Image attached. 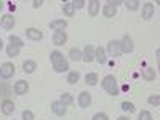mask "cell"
<instances>
[{
    "mask_svg": "<svg viewBox=\"0 0 160 120\" xmlns=\"http://www.w3.org/2000/svg\"><path fill=\"white\" fill-rule=\"evenodd\" d=\"M106 53H109L111 58H117L122 55V50H120V42L118 40H111V42L108 43V50H106Z\"/></svg>",
    "mask_w": 160,
    "mask_h": 120,
    "instance_id": "cell-3",
    "label": "cell"
},
{
    "mask_svg": "<svg viewBox=\"0 0 160 120\" xmlns=\"http://www.w3.org/2000/svg\"><path fill=\"white\" fill-rule=\"evenodd\" d=\"M2 8H3V2L0 0V11H2Z\"/></svg>",
    "mask_w": 160,
    "mask_h": 120,
    "instance_id": "cell-39",
    "label": "cell"
},
{
    "mask_svg": "<svg viewBox=\"0 0 160 120\" xmlns=\"http://www.w3.org/2000/svg\"><path fill=\"white\" fill-rule=\"evenodd\" d=\"M120 108H122L123 112H135V104L130 102V101H123L120 104Z\"/></svg>",
    "mask_w": 160,
    "mask_h": 120,
    "instance_id": "cell-28",
    "label": "cell"
},
{
    "mask_svg": "<svg viewBox=\"0 0 160 120\" xmlns=\"http://www.w3.org/2000/svg\"><path fill=\"white\" fill-rule=\"evenodd\" d=\"M22 120H34V114L31 111H22Z\"/></svg>",
    "mask_w": 160,
    "mask_h": 120,
    "instance_id": "cell-34",
    "label": "cell"
},
{
    "mask_svg": "<svg viewBox=\"0 0 160 120\" xmlns=\"http://www.w3.org/2000/svg\"><path fill=\"white\" fill-rule=\"evenodd\" d=\"M59 101H61L62 104H66V106H71V104H74V96L71 95V93H62Z\"/></svg>",
    "mask_w": 160,
    "mask_h": 120,
    "instance_id": "cell-26",
    "label": "cell"
},
{
    "mask_svg": "<svg viewBox=\"0 0 160 120\" xmlns=\"http://www.w3.org/2000/svg\"><path fill=\"white\" fill-rule=\"evenodd\" d=\"M19 47H15V45H8L7 47V56H10V58H15V56H18L19 55Z\"/></svg>",
    "mask_w": 160,
    "mask_h": 120,
    "instance_id": "cell-25",
    "label": "cell"
},
{
    "mask_svg": "<svg viewBox=\"0 0 160 120\" xmlns=\"http://www.w3.org/2000/svg\"><path fill=\"white\" fill-rule=\"evenodd\" d=\"M50 29H53V31H64L66 28H68V21L66 19H55V21H51L50 24Z\"/></svg>",
    "mask_w": 160,
    "mask_h": 120,
    "instance_id": "cell-15",
    "label": "cell"
},
{
    "mask_svg": "<svg viewBox=\"0 0 160 120\" xmlns=\"http://www.w3.org/2000/svg\"><path fill=\"white\" fill-rule=\"evenodd\" d=\"M62 59H64V56H62L61 51L55 50V51L50 53V61H51V64H56V62H59V61H62Z\"/></svg>",
    "mask_w": 160,
    "mask_h": 120,
    "instance_id": "cell-24",
    "label": "cell"
},
{
    "mask_svg": "<svg viewBox=\"0 0 160 120\" xmlns=\"http://www.w3.org/2000/svg\"><path fill=\"white\" fill-rule=\"evenodd\" d=\"M10 43H11V45H15V47H19V48L24 47L22 40H21L18 35H10Z\"/></svg>",
    "mask_w": 160,
    "mask_h": 120,
    "instance_id": "cell-30",
    "label": "cell"
},
{
    "mask_svg": "<svg viewBox=\"0 0 160 120\" xmlns=\"http://www.w3.org/2000/svg\"><path fill=\"white\" fill-rule=\"evenodd\" d=\"M69 59L71 61H82V51H80L78 48H71L69 50Z\"/></svg>",
    "mask_w": 160,
    "mask_h": 120,
    "instance_id": "cell-23",
    "label": "cell"
},
{
    "mask_svg": "<svg viewBox=\"0 0 160 120\" xmlns=\"http://www.w3.org/2000/svg\"><path fill=\"white\" fill-rule=\"evenodd\" d=\"M139 2H138V0H127V2H125V7L130 10V11H135V10H138L139 8Z\"/></svg>",
    "mask_w": 160,
    "mask_h": 120,
    "instance_id": "cell-29",
    "label": "cell"
},
{
    "mask_svg": "<svg viewBox=\"0 0 160 120\" xmlns=\"http://www.w3.org/2000/svg\"><path fill=\"white\" fill-rule=\"evenodd\" d=\"M53 69H55L56 74L68 72V71H69V62L66 61V59H62V61H59V62H56V64H53Z\"/></svg>",
    "mask_w": 160,
    "mask_h": 120,
    "instance_id": "cell-16",
    "label": "cell"
},
{
    "mask_svg": "<svg viewBox=\"0 0 160 120\" xmlns=\"http://www.w3.org/2000/svg\"><path fill=\"white\" fill-rule=\"evenodd\" d=\"M115 13H117V7H112V5H104V8H102V15L106 16V18H114L115 16Z\"/></svg>",
    "mask_w": 160,
    "mask_h": 120,
    "instance_id": "cell-20",
    "label": "cell"
},
{
    "mask_svg": "<svg viewBox=\"0 0 160 120\" xmlns=\"http://www.w3.org/2000/svg\"><path fill=\"white\" fill-rule=\"evenodd\" d=\"M91 120H109V117H108V114H104V112H98V114L93 115Z\"/></svg>",
    "mask_w": 160,
    "mask_h": 120,
    "instance_id": "cell-33",
    "label": "cell"
},
{
    "mask_svg": "<svg viewBox=\"0 0 160 120\" xmlns=\"http://www.w3.org/2000/svg\"><path fill=\"white\" fill-rule=\"evenodd\" d=\"M78 78H80V74H78L77 71H72V72H69V75H68V83L75 85V83L78 82Z\"/></svg>",
    "mask_w": 160,
    "mask_h": 120,
    "instance_id": "cell-27",
    "label": "cell"
},
{
    "mask_svg": "<svg viewBox=\"0 0 160 120\" xmlns=\"http://www.w3.org/2000/svg\"><path fill=\"white\" fill-rule=\"evenodd\" d=\"M2 48H3V40L0 38V50H2Z\"/></svg>",
    "mask_w": 160,
    "mask_h": 120,
    "instance_id": "cell-38",
    "label": "cell"
},
{
    "mask_svg": "<svg viewBox=\"0 0 160 120\" xmlns=\"http://www.w3.org/2000/svg\"><path fill=\"white\" fill-rule=\"evenodd\" d=\"M72 5H74V8L80 10V8L85 7V2H83V0H75V2H72Z\"/></svg>",
    "mask_w": 160,
    "mask_h": 120,
    "instance_id": "cell-35",
    "label": "cell"
},
{
    "mask_svg": "<svg viewBox=\"0 0 160 120\" xmlns=\"http://www.w3.org/2000/svg\"><path fill=\"white\" fill-rule=\"evenodd\" d=\"M142 77H144V80H148V82H152V80H155V77H157V74H155V71L154 69H151V68H146V69H142Z\"/></svg>",
    "mask_w": 160,
    "mask_h": 120,
    "instance_id": "cell-21",
    "label": "cell"
},
{
    "mask_svg": "<svg viewBox=\"0 0 160 120\" xmlns=\"http://www.w3.org/2000/svg\"><path fill=\"white\" fill-rule=\"evenodd\" d=\"M62 13H64L68 18H72V16H74L75 8H74L72 2H64V3H62Z\"/></svg>",
    "mask_w": 160,
    "mask_h": 120,
    "instance_id": "cell-19",
    "label": "cell"
},
{
    "mask_svg": "<svg viewBox=\"0 0 160 120\" xmlns=\"http://www.w3.org/2000/svg\"><path fill=\"white\" fill-rule=\"evenodd\" d=\"M154 11H155V8H154V3H152V2H148V3H144V7H142V11H141V15H142V18H144L146 21H149V19L154 16Z\"/></svg>",
    "mask_w": 160,
    "mask_h": 120,
    "instance_id": "cell-10",
    "label": "cell"
},
{
    "mask_svg": "<svg viewBox=\"0 0 160 120\" xmlns=\"http://www.w3.org/2000/svg\"><path fill=\"white\" fill-rule=\"evenodd\" d=\"M28 91H29V83L26 82V80H19V82L15 83V93H16V95L22 96V95H26Z\"/></svg>",
    "mask_w": 160,
    "mask_h": 120,
    "instance_id": "cell-12",
    "label": "cell"
},
{
    "mask_svg": "<svg viewBox=\"0 0 160 120\" xmlns=\"http://www.w3.org/2000/svg\"><path fill=\"white\" fill-rule=\"evenodd\" d=\"M117 120H130V118H128V117H127V115H120V117H118V118H117Z\"/></svg>",
    "mask_w": 160,
    "mask_h": 120,
    "instance_id": "cell-37",
    "label": "cell"
},
{
    "mask_svg": "<svg viewBox=\"0 0 160 120\" xmlns=\"http://www.w3.org/2000/svg\"><path fill=\"white\" fill-rule=\"evenodd\" d=\"M66 42H68V34H66L64 31H56L55 34H53V43H55L56 47H61Z\"/></svg>",
    "mask_w": 160,
    "mask_h": 120,
    "instance_id": "cell-8",
    "label": "cell"
},
{
    "mask_svg": "<svg viewBox=\"0 0 160 120\" xmlns=\"http://www.w3.org/2000/svg\"><path fill=\"white\" fill-rule=\"evenodd\" d=\"M148 102H149L151 106H154V108H158V106H160V96H158V95H151V96L148 98Z\"/></svg>",
    "mask_w": 160,
    "mask_h": 120,
    "instance_id": "cell-31",
    "label": "cell"
},
{
    "mask_svg": "<svg viewBox=\"0 0 160 120\" xmlns=\"http://www.w3.org/2000/svg\"><path fill=\"white\" fill-rule=\"evenodd\" d=\"M85 83L90 85V87H95L98 83V74L96 72H90L85 75Z\"/></svg>",
    "mask_w": 160,
    "mask_h": 120,
    "instance_id": "cell-22",
    "label": "cell"
},
{
    "mask_svg": "<svg viewBox=\"0 0 160 120\" xmlns=\"http://www.w3.org/2000/svg\"><path fill=\"white\" fill-rule=\"evenodd\" d=\"M35 69H37V64H35V61L28 59V61H24V62H22V71H24L26 74H32Z\"/></svg>",
    "mask_w": 160,
    "mask_h": 120,
    "instance_id": "cell-18",
    "label": "cell"
},
{
    "mask_svg": "<svg viewBox=\"0 0 160 120\" xmlns=\"http://www.w3.org/2000/svg\"><path fill=\"white\" fill-rule=\"evenodd\" d=\"M101 83H102V90H106L111 96H118L120 90L117 88V80H115L114 75H106Z\"/></svg>",
    "mask_w": 160,
    "mask_h": 120,
    "instance_id": "cell-1",
    "label": "cell"
},
{
    "mask_svg": "<svg viewBox=\"0 0 160 120\" xmlns=\"http://www.w3.org/2000/svg\"><path fill=\"white\" fill-rule=\"evenodd\" d=\"M77 102H78L80 108H88V106L91 104V95H90L88 91H82V93L78 95Z\"/></svg>",
    "mask_w": 160,
    "mask_h": 120,
    "instance_id": "cell-11",
    "label": "cell"
},
{
    "mask_svg": "<svg viewBox=\"0 0 160 120\" xmlns=\"http://www.w3.org/2000/svg\"><path fill=\"white\" fill-rule=\"evenodd\" d=\"M120 50H122V53H131L135 50V43L130 35H123V38L120 40Z\"/></svg>",
    "mask_w": 160,
    "mask_h": 120,
    "instance_id": "cell-5",
    "label": "cell"
},
{
    "mask_svg": "<svg viewBox=\"0 0 160 120\" xmlns=\"http://www.w3.org/2000/svg\"><path fill=\"white\" fill-rule=\"evenodd\" d=\"M51 111L56 115H64L68 112V108H66V104H62L61 101H53L51 102Z\"/></svg>",
    "mask_w": 160,
    "mask_h": 120,
    "instance_id": "cell-13",
    "label": "cell"
},
{
    "mask_svg": "<svg viewBox=\"0 0 160 120\" xmlns=\"http://www.w3.org/2000/svg\"><path fill=\"white\" fill-rule=\"evenodd\" d=\"M99 2L98 0H90V5H88V15L90 16H96L99 13Z\"/></svg>",
    "mask_w": 160,
    "mask_h": 120,
    "instance_id": "cell-17",
    "label": "cell"
},
{
    "mask_svg": "<svg viewBox=\"0 0 160 120\" xmlns=\"http://www.w3.org/2000/svg\"><path fill=\"white\" fill-rule=\"evenodd\" d=\"M15 64L13 62H3L2 66H0V77L2 78H11L13 75H15Z\"/></svg>",
    "mask_w": 160,
    "mask_h": 120,
    "instance_id": "cell-2",
    "label": "cell"
},
{
    "mask_svg": "<svg viewBox=\"0 0 160 120\" xmlns=\"http://www.w3.org/2000/svg\"><path fill=\"white\" fill-rule=\"evenodd\" d=\"M15 24H16V19L13 15H3L2 19H0V28L5 29V31H11L15 28Z\"/></svg>",
    "mask_w": 160,
    "mask_h": 120,
    "instance_id": "cell-4",
    "label": "cell"
},
{
    "mask_svg": "<svg viewBox=\"0 0 160 120\" xmlns=\"http://www.w3.org/2000/svg\"><path fill=\"white\" fill-rule=\"evenodd\" d=\"M95 59L99 64H106V61H108V53H106V50L102 47H96L95 48Z\"/></svg>",
    "mask_w": 160,
    "mask_h": 120,
    "instance_id": "cell-14",
    "label": "cell"
},
{
    "mask_svg": "<svg viewBox=\"0 0 160 120\" xmlns=\"http://www.w3.org/2000/svg\"><path fill=\"white\" fill-rule=\"evenodd\" d=\"M32 5H34V8H40V7L43 5V0H34Z\"/></svg>",
    "mask_w": 160,
    "mask_h": 120,
    "instance_id": "cell-36",
    "label": "cell"
},
{
    "mask_svg": "<svg viewBox=\"0 0 160 120\" xmlns=\"http://www.w3.org/2000/svg\"><path fill=\"white\" fill-rule=\"evenodd\" d=\"M26 37L29 40H32V42H38V40L43 38V32L37 28H28L26 29Z\"/></svg>",
    "mask_w": 160,
    "mask_h": 120,
    "instance_id": "cell-6",
    "label": "cell"
},
{
    "mask_svg": "<svg viewBox=\"0 0 160 120\" xmlns=\"http://www.w3.org/2000/svg\"><path fill=\"white\" fill-rule=\"evenodd\" d=\"M138 120H152V114L149 111H141L138 115Z\"/></svg>",
    "mask_w": 160,
    "mask_h": 120,
    "instance_id": "cell-32",
    "label": "cell"
},
{
    "mask_svg": "<svg viewBox=\"0 0 160 120\" xmlns=\"http://www.w3.org/2000/svg\"><path fill=\"white\" fill-rule=\"evenodd\" d=\"M0 111H2L3 115H11L13 112H15V102L10 101V99L2 101V104H0Z\"/></svg>",
    "mask_w": 160,
    "mask_h": 120,
    "instance_id": "cell-9",
    "label": "cell"
},
{
    "mask_svg": "<svg viewBox=\"0 0 160 120\" xmlns=\"http://www.w3.org/2000/svg\"><path fill=\"white\" fill-rule=\"evenodd\" d=\"M82 61L85 62H91L95 61V47L93 45H87L82 51Z\"/></svg>",
    "mask_w": 160,
    "mask_h": 120,
    "instance_id": "cell-7",
    "label": "cell"
}]
</instances>
